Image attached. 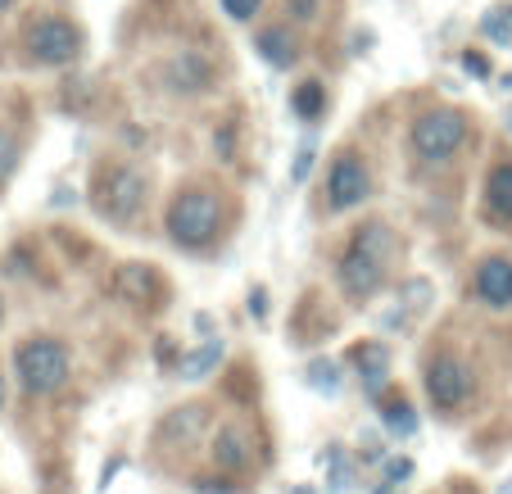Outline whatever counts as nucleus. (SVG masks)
I'll return each instance as SVG.
<instances>
[{"label": "nucleus", "instance_id": "obj_1", "mask_svg": "<svg viewBox=\"0 0 512 494\" xmlns=\"http://www.w3.org/2000/svg\"><path fill=\"white\" fill-rule=\"evenodd\" d=\"M395 232L386 223H368L358 227V236L349 241L345 259H340V286H345L349 300H368L377 295V286L386 281V268L395 259Z\"/></svg>", "mask_w": 512, "mask_h": 494}, {"label": "nucleus", "instance_id": "obj_2", "mask_svg": "<svg viewBox=\"0 0 512 494\" xmlns=\"http://www.w3.org/2000/svg\"><path fill=\"white\" fill-rule=\"evenodd\" d=\"M218 227H223V209H218V195L209 191H182L168 209V236L182 250H204L218 236Z\"/></svg>", "mask_w": 512, "mask_h": 494}, {"label": "nucleus", "instance_id": "obj_3", "mask_svg": "<svg viewBox=\"0 0 512 494\" xmlns=\"http://www.w3.org/2000/svg\"><path fill=\"white\" fill-rule=\"evenodd\" d=\"M14 368H19V381L28 395H55V390L68 381L73 363H68V349L59 345V340L37 336V340H28V345H19Z\"/></svg>", "mask_w": 512, "mask_h": 494}, {"label": "nucleus", "instance_id": "obj_4", "mask_svg": "<svg viewBox=\"0 0 512 494\" xmlns=\"http://www.w3.org/2000/svg\"><path fill=\"white\" fill-rule=\"evenodd\" d=\"M467 141V118L458 109H431L413 123V150L422 159H449Z\"/></svg>", "mask_w": 512, "mask_h": 494}, {"label": "nucleus", "instance_id": "obj_5", "mask_svg": "<svg viewBox=\"0 0 512 494\" xmlns=\"http://www.w3.org/2000/svg\"><path fill=\"white\" fill-rule=\"evenodd\" d=\"M426 395H431L435 408H445V413L463 408L467 395H472V368H467L458 354H440V359H431L426 363Z\"/></svg>", "mask_w": 512, "mask_h": 494}, {"label": "nucleus", "instance_id": "obj_6", "mask_svg": "<svg viewBox=\"0 0 512 494\" xmlns=\"http://www.w3.org/2000/svg\"><path fill=\"white\" fill-rule=\"evenodd\" d=\"M141 204H145V177L136 173V168H114L109 177H100L96 209L109 223H132Z\"/></svg>", "mask_w": 512, "mask_h": 494}, {"label": "nucleus", "instance_id": "obj_7", "mask_svg": "<svg viewBox=\"0 0 512 494\" xmlns=\"http://www.w3.org/2000/svg\"><path fill=\"white\" fill-rule=\"evenodd\" d=\"M28 50L37 64H68V59L78 55V32L64 19H41L28 32Z\"/></svg>", "mask_w": 512, "mask_h": 494}, {"label": "nucleus", "instance_id": "obj_8", "mask_svg": "<svg viewBox=\"0 0 512 494\" xmlns=\"http://www.w3.org/2000/svg\"><path fill=\"white\" fill-rule=\"evenodd\" d=\"M372 191V177L368 168L358 164V155H336V164H331V182H327V195H331V209H354V204H363Z\"/></svg>", "mask_w": 512, "mask_h": 494}, {"label": "nucleus", "instance_id": "obj_9", "mask_svg": "<svg viewBox=\"0 0 512 494\" xmlns=\"http://www.w3.org/2000/svg\"><path fill=\"white\" fill-rule=\"evenodd\" d=\"M209 454H213V467H218V472L241 476V472H250V463H254V436L241 427V422H227V427H218Z\"/></svg>", "mask_w": 512, "mask_h": 494}, {"label": "nucleus", "instance_id": "obj_10", "mask_svg": "<svg viewBox=\"0 0 512 494\" xmlns=\"http://www.w3.org/2000/svg\"><path fill=\"white\" fill-rule=\"evenodd\" d=\"M476 295L490 309H512V259H485L476 268Z\"/></svg>", "mask_w": 512, "mask_h": 494}, {"label": "nucleus", "instance_id": "obj_11", "mask_svg": "<svg viewBox=\"0 0 512 494\" xmlns=\"http://www.w3.org/2000/svg\"><path fill=\"white\" fill-rule=\"evenodd\" d=\"M354 368H358V377H363V390L381 395L386 377H390V349L381 345V340H363V345L354 349Z\"/></svg>", "mask_w": 512, "mask_h": 494}, {"label": "nucleus", "instance_id": "obj_12", "mask_svg": "<svg viewBox=\"0 0 512 494\" xmlns=\"http://www.w3.org/2000/svg\"><path fill=\"white\" fill-rule=\"evenodd\" d=\"M114 291L123 295V300H132V304H150L155 300V291H159V281H155V272L141 268V263H123L118 277H114Z\"/></svg>", "mask_w": 512, "mask_h": 494}, {"label": "nucleus", "instance_id": "obj_13", "mask_svg": "<svg viewBox=\"0 0 512 494\" xmlns=\"http://www.w3.org/2000/svg\"><path fill=\"white\" fill-rule=\"evenodd\" d=\"M218 363H223V340H204L195 354H186V359L177 363V377H182V381H200V377H209Z\"/></svg>", "mask_w": 512, "mask_h": 494}, {"label": "nucleus", "instance_id": "obj_14", "mask_svg": "<svg viewBox=\"0 0 512 494\" xmlns=\"http://www.w3.org/2000/svg\"><path fill=\"white\" fill-rule=\"evenodd\" d=\"M485 195H490V214L503 218V223H512V164L494 168V173H490V186H485Z\"/></svg>", "mask_w": 512, "mask_h": 494}, {"label": "nucleus", "instance_id": "obj_15", "mask_svg": "<svg viewBox=\"0 0 512 494\" xmlns=\"http://www.w3.org/2000/svg\"><path fill=\"white\" fill-rule=\"evenodd\" d=\"M259 50H263V59L277 64V68L295 64V37H290L286 28H263L259 32Z\"/></svg>", "mask_w": 512, "mask_h": 494}, {"label": "nucleus", "instance_id": "obj_16", "mask_svg": "<svg viewBox=\"0 0 512 494\" xmlns=\"http://www.w3.org/2000/svg\"><path fill=\"white\" fill-rule=\"evenodd\" d=\"M381 422H386L395 436H413L417 431V413H413V404H408L404 395H390L386 404H381Z\"/></svg>", "mask_w": 512, "mask_h": 494}, {"label": "nucleus", "instance_id": "obj_17", "mask_svg": "<svg viewBox=\"0 0 512 494\" xmlns=\"http://www.w3.org/2000/svg\"><path fill=\"white\" fill-rule=\"evenodd\" d=\"M173 82H182L177 91H200L204 82H209V68H204L195 55H182V59L173 64Z\"/></svg>", "mask_w": 512, "mask_h": 494}, {"label": "nucleus", "instance_id": "obj_18", "mask_svg": "<svg viewBox=\"0 0 512 494\" xmlns=\"http://www.w3.org/2000/svg\"><path fill=\"white\" fill-rule=\"evenodd\" d=\"M322 105H327V96H322L318 82H304V87L295 91V114H300V118H318Z\"/></svg>", "mask_w": 512, "mask_h": 494}, {"label": "nucleus", "instance_id": "obj_19", "mask_svg": "<svg viewBox=\"0 0 512 494\" xmlns=\"http://www.w3.org/2000/svg\"><path fill=\"white\" fill-rule=\"evenodd\" d=\"M485 32L494 41H512V10H490L485 14Z\"/></svg>", "mask_w": 512, "mask_h": 494}, {"label": "nucleus", "instance_id": "obj_20", "mask_svg": "<svg viewBox=\"0 0 512 494\" xmlns=\"http://www.w3.org/2000/svg\"><path fill=\"white\" fill-rule=\"evenodd\" d=\"M309 381H313V386H318V390H336L340 386V381H336V363H309Z\"/></svg>", "mask_w": 512, "mask_h": 494}, {"label": "nucleus", "instance_id": "obj_21", "mask_svg": "<svg viewBox=\"0 0 512 494\" xmlns=\"http://www.w3.org/2000/svg\"><path fill=\"white\" fill-rule=\"evenodd\" d=\"M408 476H413V463H408V458L390 463V467H386V485H381V494H390V490H395V481H408Z\"/></svg>", "mask_w": 512, "mask_h": 494}, {"label": "nucleus", "instance_id": "obj_22", "mask_svg": "<svg viewBox=\"0 0 512 494\" xmlns=\"http://www.w3.org/2000/svg\"><path fill=\"white\" fill-rule=\"evenodd\" d=\"M14 159H19V150H14V141L5 132H0V182L14 173Z\"/></svg>", "mask_w": 512, "mask_h": 494}, {"label": "nucleus", "instance_id": "obj_23", "mask_svg": "<svg viewBox=\"0 0 512 494\" xmlns=\"http://www.w3.org/2000/svg\"><path fill=\"white\" fill-rule=\"evenodd\" d=\"M259 5H263V0H223V10L227 14H232V19H254V10H259Z\"/></svg>", "mask_w": 512, "mask_h": 494}, {"label": "nucleus", "instance_id": "obj_24", "mask_svg": "<svg viewBox=\"0 0 512 494\" xmlns=\"http://www.w3.org/2000/svg\"><path fill=\"white\" fill-rule=\"evenodd\" d=\"M286 10L309 23V19H318V0H286Z\"/></svg>", "mask_w": 512, "mask_h": 494}, {"label": "nucleus", "instance_id": "obj_25", "mask_svg": "<svg viewBox=\"0 0 512 494\" xmlns=\"http://www.w3.org/2000/svg\"><path fill=\"white\" fill-rule=\"evenodd\" d=\"M463 68H467V73H476V78H485V73H490L485 55H463Z\"/></svg>", "mask_w": 512, "mask_h": 494}, {"label": "nucleus", "instance_id": "obj_26", "mask_svg": "<svg viewBox=\"0 0 512 494\" xmlns=\"http://www.w3.org/2000/svg\"><path fill=\"white\" fill-rule=\"evenodd\" d=\"M309 168H313V155H309V150H304V155H300V164H295V182H304V177H309Z\"/></svg>", "mask_w": 512, "mask_h": 494}, {"label": "nucleus", "instance_id": "obj_27", "mask_svg": "<svg viewBox=\"0 0 512 494\" xmlns=\"http://www.w3.org/2000/svg\"><path fill=\"white\" fill-rule=\"evenodd\" d=\"M250 309H254V318H263V291L250 295Z\"/></svg>", "mask_w": 512, "mask_h": 494}, {"label": "nucleus", "instance_id": "obj_28", "mask_svg": "<svg viewBox=\"0 0 512 494\" xmlns=\"http://www.w3.org/2000/svg\"><path fill=\"white\" fill-rule=\"evenodd\" d=\"M0 404H5V381H0Z\"/></svg>", "mask_w": 512, "mask_h": 494}, {"label": "nucleus", "instance_id": "obj_29", "mask_svg": "<svg viewBox=\"0 0 512 494\" xmlns=\"http://www.w3.org/2000/svg\"><path fill=\"white\" fill-rule=\"evenodd\" d=\"M5 5H10V0H0V10H5Z\"/></svg>", "mask_w": 512, "mask_h": 494}, {"label": "nucleus", "instance_id": "obj_30", "mask_svg": "<svg viewBox=\"0 0 512 494\" xmlns=\"http://www.w3.org/2000/svg\"><path fill=\"white\" fill-rule=\"evenodd\" d=\"M295 494H313V490H295Z\"/></svg>", "mask_w": 512, "mask_h": 494}, {"label": "nucleus", "instance_id": "obj_31", "mask_svg": "<svg viewBox=\"0 0 512 494\" xmlns=\"http://www.w3.org/2000/svg\"><path fill=\"white\" fill-rule=\"evenodd\" d=\"M508 123H512V118H508Z\"/></svg>", "mask_w": 512, "mask_h": 494}]
</instances>
